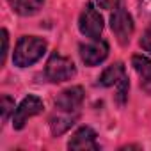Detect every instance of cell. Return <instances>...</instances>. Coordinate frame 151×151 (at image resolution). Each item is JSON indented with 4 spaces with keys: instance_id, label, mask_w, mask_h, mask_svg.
Returning <instances> with one entry per match:
<instances>
[{
    "instance_id": "8992f818",
    "label": "cell",
    "mask_w": 151,
    "mask_h": 151,
    "mask_svg": "<svg viewBox=\"0 0 151 151\" xmlns=\"http://www.w3.org/2000/svg\"><path fill=\"white\" fill-rule=\"evenodd\" d=\"M82 103H84V89L78 86L62 91L55 98V109L64 114H78Z\"/></svg>"
},
{
    "instance_id": "5b68a950",
    "label": "cell",
    "mask_w": 151,
    "mask_h": 151,
    "mask_svg": "<svg viewBox=\"0 0 151 151\" xmlns=\"http://www.w3.org/2000/svg\"><path fill=\"white\" fill-rule=\"evenodd\" d=\"M43 109H45V107H43L41 98L32 96V94L27 96V98H23V101L18 105V109H16V112H14V116H13V128H14V130H22V128L25 126V123H27L30 117L41 114Z\"/></svg>"
},
{
    "instance_id": "ba28073f",
    "label": "cell",
    "mask_w": 151,
    "mask_h": 151,
    "mask_svg": "<svg viewBox=\"0 0 151 151\" xmlns=\"http://www.w3.org/2000/svg\"><path fill=\"white\" fill-rule=\"evenodd\" d=\"M68 147L69 149H75V151H87V149H93L96 151L98 149V144H96V132L89 126H82L78 128L77 132L73 133V137L69 139L68 142Z\"/></svg>"
},
{
    "instance_id": "5bb4252c",
    "label": "cell",
    "mask_w": 151,
    "mask_h": 151,
    "mask_svg": "<svg viewBox=\"0 0 151 151\" xmlns=\"http://www.w3.org/2000/svg\"><path fill=\"white\" fill-rule=\"evenodd\" d=\"M0 109H2V119L7 121L11 112H14V100L11 96H2V105H0Z\"/></svg>"
},
{
    "instance_id": "8fae6325",
    "label": "cell",
    "mask_w": 151,
    "mask_h": 151,
    "mask_svg": "<svg viewBox=\"0 0 151 151\" xmlns=\"http://www.w3.org/2000/svg\"><path fill=\"white\" fill-rule=\"evenodd\" d=\"M7 2L14 13L22 16H32L43 7L45 0H7Z\"/></svg>"
},
{
    "instance_id": "ac0fdd59",
    "label": "cell",
    "mask_w": 151,
    "mask_h": 151,
    "mask_svg": "<svg viewBox=\"0 0 151 151\" xmlns=\"http://www.w3.org/2000/svg\"><path fill=\"white\" fill-rule=\"evenodd\" d=\"M140 2V9L144 14H151V0H139Z\"/></svg>"
},
{
    "instance_id": "7a4b0ae2",
    "label": "cell",
    "mask_w": 151,
    "mask_h": 151,
    "mask_svg": "<svg viewBox=\"0 0 151 151\" xmlns=\"http://www.w3.org/2000/svg\"><path fill=\"white\" fill-rule=\"evenodd\" d=\"M45 73H46L50 82L60 84V82L71 80L75 75H77V68H75L71 59H68L64 55H59V53H52L48 62H46Z\"/></svg>"
},
{
    "instance_id": "4fadbf2b",
    "label": "cell",
    "mask_w": 151,
    "mask_h": 151,
    "mask_svg": "<svg viewBox=\"0 0 151 151\" xmlns=\"http://www.w3.org/2000/svg\"><path fill=\"white\" fill-rule=\"evenodd\" d=\"M116 87H117V91H116V101L119 105H124V101L128 98V89H130V82L126 78V75L116 84Z\"/></svg>"
},
{
    "instance_id": "277c9868",
    "label": "cell",
    "mask_w": 151,
    "mask_h": 151,
    "mask_svg": "<svg viewBox=\"0 0 151 151\" xmlns=\"http://www.w3.org/2000/svg\"><path fill=\"white\" fill-rule=\"evenodd\" d=\"M110 29H112L116 39L119 41V45L126 46L133 34V20H132L130 13L123 7H117L114 11V14L110 16Z\"/></svg>"
},
{
    "instance_id": "6da1fadb",
    "label": "cell",
    "mask_w": 151,
    "mask_h": 151,
    "mask_svg": "<svg viewBox=\"0 0 151 151\" xmlns=\"http://www.w3.org/2000/svg\"><path fill=\"white\" fill-rule=\"evenodd\" d=\"M46 52V41L36 36H23L20 37L16 48H14V55H13V62L18 68H27L32 66L34 62H37Z\"/></svg>"
},
{
    "instance_id": "7c38bea8",
    "label": "cell",
    "mask_w": 151,
    "mask_h": 151,
    "mask_svg": "<svg viewBox=\"0 0 151 151\" xmlns=\"http://www.w3.org/2000/svg\"><path fill=\"white\" fill-rule=\"evenodd\" d=\"M75 119H77V114H64L60 112V116L53 117L50 121V128H52V133L57 137V135H62L66 130H69L73 124H75Z\"/></svg>"
},
{
    "instance_id": "e0dca14e",
    "label": "cell",
    "mask_w": 151,
    "mask_h": 151,
    "mask_svg": "<svg viewBox=\"0 0 151 151\" xmlns=\"http://www.w3.org/2000/svg\"><path fill=\"white\" fill-rule=\"evenodd\" d=\"M7 46H9V36H7V30H6V29H2V64L6 62Z\"/></svg>"
},
{
    "instance_id": "2e32d148",
    "label": "cell",
    "mask_w": 151,
    "mask_h": 151,
    "mask_svg": "<svg viewBox=\"0 0 151 151\" xmlns=\"http://www.w3.org/2000/svg\"><path fill=\"white\" fill-rule=\"evenodd\" d=\"M119 4H121V0H98V6H100L101 9H107V11L117 9Z\"/></svg>"
},
{
    "instance_id": "3957f363",
    "label": "cell",
    "mask_w": 151,
    "mask_h": 151,
    "mask_svg": "<svg viewBox=\"0 0 151 151\" xmlns=\"http://www.w3.org/2000/svg\"><path fill=\"white\" fill-rule=\"evenodd\" d=\"M78 29L80 32L89 37V39H100L101 36V30H103V18L101 14L94 9V6L89 2L86 4L82 14H80V20H78Z\"/></svg>"
},
{
    "instance_id": "9c48e42d",
    "label": "cell",
    "mask_w": 151,
    "mask_h": 151,
    "mask_svg": "<svg viewBox=\"0 0 151 151\" xmlns=\"http://www.w3.org/2000/svg\"><path fill=\"white\" fill-rule=\"evenodd\" d=\"M132 66L140 77V84L144 86V89L151 91V59H147L144 55H133Z\"/></svg>"
},
{
    "instance_id": "9a60e30c",
    "label": "cell",
    "mask_w": 151,
    "mask_h": 151,
    "mask_svg": "<svg viewBox=\"0 0 151 151\" xmlns=\"http://www.w3.org/2000/svg\"><path fill=\"white\" fill-rule=\"evenodd\" d=\"M140 46H142V50H146V52L151 53V27L142 34V37H140Z\"/></svg>"
},
{
    "instance_id": "52a82bcc",
    "label": "cell",
    "mask_w": 151,
    "mask_h": 151,
    "mask_svg": "<svg viewBox=\"0 0 151 151\" xmlns=\"http://www.w3.org/2000/svg\"><path fill=\"white\" fill-rule=\"evenodd\" d=\"M109 55V45L103 39H94L89 45H80V59L86 66H98Z\"/></svg>"
},
{
    "instance_id": "30bf717a",
    "label": "cell",
    "mask_w": 151,
    "mask_h": 151,
    "mask_svg": "<svg viewBox=\"0 0 151 151\" xmlns=\"http://www.w3.org/2000/svg\"><path fill=\"white\" fill-rule=\"evenodd\" d=\"M126 75V71H124V64L123 62H116V64H112V66H109L103 73H101V77H100V84L103 86V87H112V86H116L123 77Z\"/></svg>"
}]
</instances>
